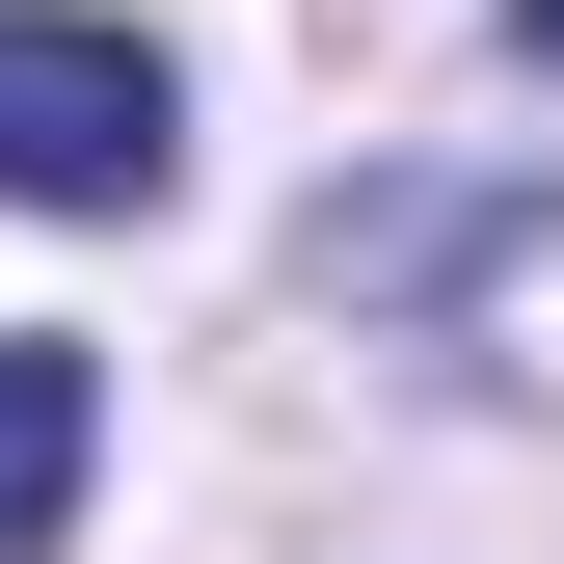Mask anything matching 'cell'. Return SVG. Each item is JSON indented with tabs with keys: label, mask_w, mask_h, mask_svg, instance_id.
<instances>
[{
	"label": "cell",
	"mask_w": 564,
	"mask_h": 564,
	"mask_svg": "<svg viewBox=\"0 0 564 564\" xmlns=\"http://www.w3.org/2000/svg\"><path fill=\"white\" fill-rule=\"evenodd\" d=\"M511 54H538V82H564V0H511Z\"/></svg>",
	"instance_id": "cell-3"
},
{
	"label": "cell",
	"mask_w": 564,
	"mask_h": 564,
	"mask_svg": "<svg viewBox=\"0 0 564 564\" xmlns=\"http://www.w3.org/2000/svg\"><path fill=\"white\" fill-rule=\"evenodd\" d=\"M188 188V82L108 0H0V216H162Z\"/></svg>",
	"instance_id": "cell-1"
},
{
	"label": "cell",
	"mask_w": 564,
	"mask_h": 564,
	"mask_svg": "<svg viewBox=\"0 0 564 564\" xmlns=\"http://www.w3.org/2000/svg\"><path fill=\"white\" fill-rule=\"evenodd\" d=\"M82 457H108V377L0 323V564H54V511H82Z\"/></svg>",
	"instance_id": "cell-2"
}]
</instances>
